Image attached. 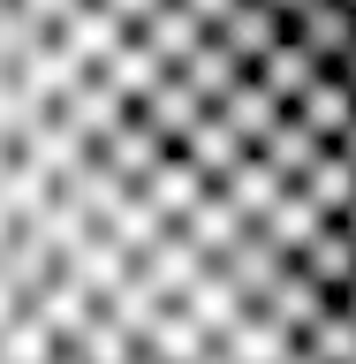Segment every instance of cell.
<instances>
[{
	"label": "cell",
	"instance_id": "1",
	"mask_svg": "<svg viewBox=\"0 0 356 364\" xmlns=\"http://www.w3.org/2000/svg\"><path fill=\"white\" fill-rule=\"evenodd\" d=\"M0 364H356V0H0Z\"/></svg>",
	"mask_w": 356,
	"mask_h": 364
}]
</instances>
